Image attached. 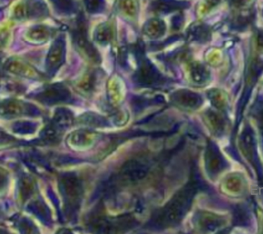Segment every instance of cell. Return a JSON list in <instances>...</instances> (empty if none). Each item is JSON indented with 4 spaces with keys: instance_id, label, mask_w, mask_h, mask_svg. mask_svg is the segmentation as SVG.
I'll list each match as a JSON object with an SVG mask.
<instances>
[{
    "instance_id": "1",
    "label": "cell",
    "mask_w": 263,
    "mask_h": 234,
    "mask_svg": "<svg viewBox=\"0 0 263 234\" xmlns=\"http://www.w3.org/2000/svg\"><path fill=\"white\" fill-rule=\"evenodd\" d=\"M195 193L194 185H187L153 216L152 223L159 228H166L179 223L189 211Z\"/></svg>"
},
{
    "instance_id": "2",
    "label": "cell",
    "mask_w": 263,
    "mask_h": 234,
    "mask_svg": "<svg viewBox=\"0 0 263 234\" xmlns=\"http://www.w3.org/2000/svg\"><path fill=\"white\" fill-rule=\"evenodd\" d=\"M59 188L64 203L66 216L70 220L76 219L84 194L81 180L72 173H66L60 177Z\"/></svg>"
},
{
    "instance_id": "3",
    "label": "cell",
    "mask_w": 263,
    "mask_h": 234,
    "mask_svg": "<svg viewBox=\"0 0 263 234\" xmlns=\"http://www.w3.org/2000/svg\"><path fill=\"white\" fill-rule=\"evenodd\" d=\"M149 171V166L144 161L129 160L122 166L116 181L122 184H136L146 177Z\"/></svg>"
},
{
    "instance_id": "4",
    "label": "cell",
    "mask_w": 263,
    "mask_h": 234,
    "mask_svg": "<svg viewBox=\"0 0 263 234\" xmlns=\"http://www.w3.org/2000/svg\"><path fill=\"white\" fill-rule=\"evenodd\" d=\"M71 97V93L67 87L61 83L51 84L44 87L34 95L37 101L48 106L69 102Z\"/></svg>"
},
{
    "instance_id": "5",
    "label": "cell",
    "mask_w": 263,
    "mask_h": 234,
    "mask_svg": "<svg viewBox=\"0 0 263 234\" xmlns=\"http://www.w3.org/2000/svg\"><path fill=\"white\" fill-rule=\"evenodd\" d=\"M41 114L39 109L29 103L18 100L9 99L2 102L1 115L5 118L21 116H37Z\"/></svg>"
},
{
    "instance_id": "6",
    "label": "cell",
    "mask_w": 263,
    "mask_h": 234,
    "mask_svg": "<svg viewBox=\"0 0 263 234\" xmlns=\"http://www.w3.org/2000/svg\"><path fill=\"white\" fill-rule=\"evenodd\" d=\"M76 29L73 32V37L77 48H79L91 61L99 63L100 62V55L98 51L90 43L87 37V30L85 20L82 18H79L77 21Z\"/></svg>"
},
{
    "instance_id": "7",
    "label": "cell",
    "mask_w": 263,
    "mask_h": 234,
    "mask_svg": "<svg viewBox=\"0 0 263 234\" xmlns=\"http://www.w3.org/2000/svg\"><path fill=\"white\" fill-rule=\"evenodd\" d=\"M65 57V41L60 37L54 41L49 49L46 62L47 73L52 76L64 62Z\"/></svg>"
},
{
    "instance_id": "8",
    "label": "cell",
    "mask_w": 263,
    "mask_h": 234,
    "mask_svg": "<svg viewBox=\"0 0 263 234\" xmlns=\"http://www.w3.org/2000/svg\"><path fill=\"white\" fill-rule=\"evenodd\" d=\"M100 136L93 131L80 130L70 133L67 139L68 146L77 151L91 148L98 143Z\"/></svg>"
},
{
    "instance_id": "9",
    "label": "cell",
    "mask_w": 263,
    "mask_h": 234,
    "mask_svg": "<svg viewBox=\"0 0 263 234\" xmlns=\"http://www.w3.org/2000/svg\"><path fill=\"white\" fill-rule=\"evenodd\" d=\"M205 167L211 177L219 175L226 168L227 162L217 146L210 143L205 152Z\"/></svg>"
},
{
    "instance_id": "10",
    "label": "cell",
    "mask_w": 263,
    "mask_h": 234,
    "mask_svg": "<svg viewBox=\"0 0 263 234\" xmlns=\"http://www.w3.org/2000/svg\"><path fill=\"white\" fill-rule=\"evenodd\" d=\"M196 221L197 227L205 231L218 230L224 224L222 217L209 212H200L196 215Z\"/></svg>"
},
{
    "instance_id": "11",
    "label": "cell",
    "mask_w": 263,
    "mask_h": 234,
    "mask_svg": "<svg viewBox=\"0 0 263 234\" xmlns=\"http://www.w3.org/2000/svg\"><path fill=\"white\" fill-rule=\"evenodd\" d=\"M6 70L15 74L24 76L25 78L39 79L41 75L27 63L18 59H10L6 65Z\"/></svg>"
},
{
    "instance_id": "12",
    "label": "cell",
    "mask_w": 263,
    "mask_h": 234,
    "mask_svg": "<svg viewBox=\"0 0 263 234\" xmlns=\"http://www.w3.org/2000/svg\"><path fill=\"white\" fill-rule=\"evenodd\" d=\"M22 6L23 17L39 18L44 17L48 13L46 5L41 0H29Z\"/></svg>"
},
{
    "instance_id": "13",
    "label": "cell",
    "mask_w": 263,
    "mask_h": 234,
    "mask_svg": "<svg viewBox=\"0 0 263 234\" xmlns=\"http://www.w3.org/2000/svg\"><path fill=\"white\" fill-rule=\"evenodd\" d=\"M74 122L73 114L69 110L61 108L55 111L53 117L52 123L54 125L65 132Z\"/></svg>"
},
{
    "instance_id": "14",
    "label": "cell",
    "mask_w": 263,
    "mask_h": 234,
    "mask_svg": "<svg viewBox=\"0 0 263 234\" xmlns=\"http://www.w3.org/2000/svg\"><path fill=\"white\" fill-rule=\"evenodd\" d=\"M28 210L39 218L44 223H50L51 217L48 207L43 201L36 200L32 201L27 207Z\"/></svg>"
},
{
    "instance_id": "15",
    "label": "cell",
    "mask_w": 263,
    "mask_h": 234,
    "mask_svg": "<svg viewBox=\"0 0 263 234\" xmlns=\"http://www.w3.org/2000/svg\"><path fill=\"white\" fill-rule=\"evenodd\" d=\"M175 102L185 108L193 109L196 108L200 103V99L195 93L189 91H180L175 95L174 99Z\"/></svg>"
},
{
    "instance_id": "16",
    "label": "cell",
    "mask_w": 263,
    "mask_h": 234,
    "mask_svg": "<svg viewBox=\"0 0 263 234\" xmlns=\"http://www.w3.org/2000/svg\"><path fill=\"white\" fill-rule=\"evenodd\" d=\"M21 200L23 202L31 197L35 189V184L31 177L29 175H23L21 177L18 184Z\"/></svg>"
},
{
    "instance_id": "17",
    "label": "cell",
    "mask_w": 263,
    "mask_h": 234,
    "mask_svg": "<svg viewBox=\"0 0 263 234\" xmlns=\"http://www.w3.org/2000/svg\"><path fill=\"white\" fill-rule=\"evenodd\" d=\"M239 147L242 151L243 155L250 161L253 160L254 157V142L252 135L250 132H245L242 133L239 139Z\"/></svg>"
},
{
    "instance_id": "18",
    "label": "cell",
    "mask_w": 263,
    "mask_h": 234,
    "mask_svg": "<svg viewBox=\"0 0 263 234\" xmlns=\"http://www.w3.org/2000/svg\"><path fill=\"white\" fill-rule=\"evenodd\" d=\"M51 30L44 26H36L30 29L27 34L28 38L32 42L43 43L51 36Z\"/></svg>"
},
{
    "instance_id": "19",
    "label": "cell",
    "mask_w": 263,
    "mask_h": 234,
    "mask_svg": "<svg viewBox=\"0 0 263 234\" xmlns=\"http://www.w3.org/2000/svg\"><path fill=\"white\" fill-rule=\"evenodd\" d=\"M117 77L110 79L108 85V98L112 105H117L122 99V86Z\"/></svg>"
},
{
    "instance_id": "20",
    "label": "cell",
    "mask_w": 263,
    "mask_h": 234,
    "mask_svg": "<svg viewBox=\"0 0 263 234\" xmlns=\"http://www.w3.org/2000/svg\"><path fill=\"white\" fill-rule=\"evenodd\" d=\"M79 122L91 127H103L108 125L105 118L92 112H88L82 115L79 119Z\"/></svg>"
},
{
    "instance_id": "21",
    "label": "cell",
    "mask_w": 263,
    "mask_h": 234,
    "mask_svg": "<svg viewBox=\"0 0 263 234\" xmlns=\"http://www.w3.org/2000/svg\"><path fill=\"white\" fill-rule=\"evenodd\" d=\"M98 79V74L96 72H88L79 81L78 88L82 92L90 93L91 91L95 90Z\"/></svg>"
},
{
    "instance_id": "22",
    "label": "cell",
    "mask_w": 263,
    "mask_h": 234,
    "mask_svg": "<svg viewBox=\"0 0 263 234\" xmlns=\"http://www.w3.org/2000/svg\"><path fill=\"white\" fill-rule=\"evenodd\" d=\"M112 31L111 27L107 23H103L96 29L95 39L101 45H107L111 41Z\"/></svg>"
},
{
    "instance_id": "23",
    "label": "cell",
    "mask_w": 263,
    "mask_h": 234,
    "mask_svg": "<svg viewBox=\"0 0 263 234\" xmlns=\"http://www.w3.org/2000/svg\"><path fill=\"white\" fill-rule=\"evenodd\" d=\"M206 122L211 130L216 135H220L224 130V121L223 119L215 112H210L206 114Z\"/></svg>"
},
{
    "instance_id": "24",
    "label": "cell",
    "mask_w": 263,
    "mask_h": 234,
    "mask_svg": "<svg viewBox=\"0 0 263 234\" xmlns=\"http://www.w3.org/2000/svg\"><path fill=\"white\" fill-rule=\"evenodd\" d=\"M36 123L27 121H17L12 127L13 132L20 135L32 134L36 132Z\"/></svg>"
},
{
    "instance_id": "25",
    "label": "cell",
    "mask_w": 263,
    "mask_h": 234,
    "mask_svg": "<svg viewBox=\"0 0 263 234\" xmlns=\"http://www.w3.org/2000/svg\"><path fill=\"white\" fill-rule=\"evenodd\" d=\"M243 187L242 180L238 175H232L225 181L224 188L230 194L240 193Z\"/></svg>"
},
{
    "instance_id": "26",
    "label": "cell",
    "mask_w": 263,
    "mask_h": 234,
    "mask_svg": "<svg viewBox=\"0 0 263 234\" xmlns=\"http://www.w3.org/2000/svg\"><path fill=\"white\" fill-rule=\"evenodd\" d=\"M59 11L64 13H70L74 11V4L72 0H51Z\"/></svg>"
},
{
    "instance_id": "27",
    "label": "cell",
    "mask_w": 263,
    "mask_h": 234,
    "mask_svg": "<svg viewBox=\"0 0 263 234\" xmlns=\"http://www.w3.org/2000/svg\"><path fill=\"white\" fill-rule=\"evenodd\" d=\"M88 12L97 13L104 8V0H84Z\"/></svg>"
},
{
    "instance_id": "28",
    "label": "cell",
    "mask_w": 263,
    "mask_h": 234,
    "mask_svg": "<svg viewBox=\"0 0 263 234\" xmlns=\"http://www.w3.org/2000/svg\"><path fill=\"white\" fill-rule=\"evenodd\" d=\"M120 7L126 15L134 16L136 13L137 6L135 0H122Z\"/></svg>"
},
{
    "instance_id": "29",
    "label": "cell",
    "mask_w": 263,
    "mask_h": 234,
    "mask_svg": "<svg viewBox=\"0 0 263 234\" xmlns=\"http://www.w3.org/2000/svg\"><path fill=\"white\" fill-rule=\"evenodd\" d=\"M18 227H20L21 232L22 233H36L37 231L36 227L33 225L32 222L27 219L21 220L20 224H18Z\"/></svg>"
},
{
    "instance_id": "30",
    "label": "cell",
    "mask_w": 263,
    "mask_h": 234,
    "mask_svg": "<svg viewBox=\"0 0 263 234\" xmlns=\"http://www.w3.org/2000/svg\"><path fill=\"white\" fill-rule=\"evenodd\" d=\"M259 44L260 46H263V32H260L259 35Z\"/></svg>"
},
{
    "instance_id": "31",
    "label": "cell",
    "mask_w": 263,
    "mask_h": 234,
    "mask_svg": "<svg viewBox=\"0 0 263 234\" xmlns=\"http://www.w3.org/2000/svg\"><path fill=\"white\" fill-rule=\"evenodd\" d=\"M260 127H261V133H262V136L263 138V125H260Z\"/></svg>"
}]
</instances>
